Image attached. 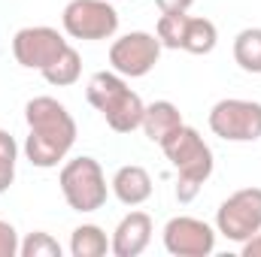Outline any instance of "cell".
I'll list each match as a JSON object with an SVG mask.
<instances>
[{
  "mask_svg": "<svg viewBox=\"0 0 261 257\" xmlns=\"http://www.w3.org/2000/svg\"><path fill=\"white\" fill-rule=\"evenodd\" d=\"M61 254H64L61 242L52 233H46V230L28 233L21 239V248H18V257H61Z\"/></svg>",
  "mask_w": 261,
  "mask_h": 257,
  "instance_id": "obj_20",
  "label": "cell"
},
{
  "mask_svg": "<svg viewBox=\"0 0 261 257\" xmlns=\"http://www.w3.org/2000/svg\"><path fill=\"white\" fill-rule=\"evenodd\" d=\"M219 43V30L210 18L203 15H192L189 18V30H186V43H182V52L189 55H210Z\"/></svg>",
  "mask_w": 261,
  "mask_h": 257,
  "instance_id": "obj_17",
  "label": "cell"
},
{
  "mask_svg": "<svg viewBox=\"0 0 261 257\" xmlns=\"http://www.w3.org/2000/svg\"><path fill=\"white\" fill-rule=\"evenodd\" d=\"M240 254L243 257H261V230L255 236H249L243 245H240Z\"/></svg>",
  "mask_w": 261,
  "mask_h": 257,
  "instance_id": "obj_23",
  "label": "cell"
},
{
  "mask_svg": "<svg viewBox=\"0 0 261 257\" xmlns=\"http://www.w3.org/2000/svg\"><path fill=\"white\" fill-rule=\"evenodd\" d=\"M234 61L243 73L261 76V27H243L234 37Z\"/></svg>",
  "mask_w": 261,
  "mask_h": 257,
  "instance_id": "obj_15",
  "label": "cell"
},
{
  "mask_svg": "<svg viewBox=\"0 0 261 257\" xmlns=\"http://www.w3.org/2000/svg\"><path fill=\"white\" fill-rule=\"evenodd\" d=\"M24 157L37 170H52L61 160H67L70 148L76 145V121L61 100L55 97H31L24 103Z\"/></svg>",
  "mask_w": 261,
  "mask_h": 257,
  "instance_id": "obj_1",
  "label": "cell"
},
{
  "mask_svg": "<svg viewBox=\"0 0 261 257\" xmlns=\"http://www.w3.org/2000/svg\"><path fill=\"white\" fill-rule=\"evenodd\" d=\"M125 3H130V0H125Z\"/></svg>",
  "mask_w": 261,
  "mask_h": 257,
  "instance_id": "obj_24",
  "label": "cell"
},
{
  "mask_svg": "<svg viewBox=\"0 0 261 257\" xmlns=\"http://www.w3.org/2000/svg\"><path fill=\"white\" fill-rule=\"evenodd\" d=\"M15 164H18V142L9 130L0 127V194H6L15 182Z\"/></svg>",
  "mask_w": 261,
  "mask_h": 257,
  "instance_id": "obj_19",
  "label": "cell"
},
{
  "mask_svg": "<svg viewBox=\"0 0 261 257\" xmlns=\"http://www.w3.org/2000/svg\"><path fill=\"white\" fill-rule=\"evenodd\" d=\"M110 194L122 203V206H143L149 197H152V176L146 167L140 164H125L116 170V176L110 179Z\"/></svg>",
  "mask_w": 261,
  "mask_h": 257,
  "instance_id": "obj_12",
  "label": "cell"
},
{
  "mask_svg": "<svg viewBox=\"0 0 261 257\" xmlns=\"http://www.w3.org/2000/svg\"><path fill=\"white\" fill-rule=\"evenodd\" d=\"M158 145H161L164 157L170 160V167L176 170V200L179 203H192L200 194L203 182L213 176V167H216L213 148L189 124L176 127L170 136H164Z\"/></svg>",
  "mask_w": 261,
  "mask_h": 257,
  "instance_id": "obj_2",
  "label": "cell"
},
{
  "mask_svg": "<svg viewBox=\"0 0 261 257\" xmlns=\"http://www.w3.org/2000/svg\"><path fill=\"white\" fill-rule=\"evenodd\" d=\"M152 233H155L152 218L146 212H140V209H130L128 215L116 224V230L110 236V254L113 257H140L149 248Z\"/></svg>",
  "mask_w": 261,
  "mask_h": 257,
  "instance_id": "obj_11",
  "label": "cell"
},
{
  "mask_svg": "<svg viewBox=\"0 0 261 257\" xmlns=\"http://www.w3.org/2000/svg\"><path fill=\"white\" fill-rule=\"evenodd\" d=\"M88 103L103 115V121L116 133H134L143 124V109L146 103L140 100L137 91H130L128 79L119 76L116 70H100L88 79L85 85Z\"/></svg>",
  "mask_w": 261,
  "mask_h": 257,
  "instance_id": "obj_3",
  "label": "cell"
},
{
  "mask_svg": "<svg viewBox=\"0 0 261 257\" xmlns=\"http://www.w3.org/2000/svg\"><path fill=\"white\" fill-rule=\"evenodd\" d=\"M186 121H182V112H179V106L176 103H170V100H155V103H146V109H143V133H146V139L149 142H161L164 136H170L176 127H182Z\"/></svg>",
  "mask_w": 261,
  "mask_h": 257,
  "instance_id": "obj_13",
  "label": "cell"
},
{
  "mask_svg": "<svg viewBox=\"0 0 261 257\" xmlns=\"http://www.w3.org/2000/svg\"><path fill=\"white\" fill-rule=\"evenodd\" d=\"M67 46L70 43L64 40V34L49 24H31V27L15 30V37H12L15 64L24 70H37V73H43Z\"/></svg>",
  "mask_w": 261,
  "mask_h": 257,
  "instance_id": "obj_9",
  "label": "cell"
},
{
  "mask_svg": "<svg viewBox=\"0 0 261 257\" xmlns=\"http://www.w3.org/2000/svg\"><path fill=\"white\" fill-rule=\"evenodd\" d=\"M161 12H189L195 6V0H155Z\"/></svg>",
  "mask_w": 261,
  "mask_h": 257,
  "instance_id": "obj_22",
  "label": "cell"
},
{
  "mask_svg": "<svg viewBox=\"0 0 261 257\" xmlns=\"http://www.w3.org/2000/svg\"><path fill=\"white\" fill-rule=\"evenodd\" d=\"M58 185H61L64 203L73 212H79V215L103 209V203L110 197V185H107L103 167L91 154H79V157L64 160V167L58 173Z\"/></svg>",
  "mask_w": 261,
  "mask_h": 257,
  "instance_id": "obj_4",
  "label": "cell"
},
{
  "mask_svg": "<svg viewBox=\"0 0 261 257\" xmlns=\"http://www.w3.org/2000/svg\"><path fill=\"white\" fill-rule=\"evenodd\" d=\"M189 12H161L158 24H155V37L161 40L164 49L179 52L186 43V30H189Z\"/></svg>",
  "mask_w": 261,
  "mask_h": 257,
  "instance_id": "obj_18",
  "label": "cell"
},
{
  "mask_svg": "<svg viewBox=\"0 0 261 257\" xmlns=\"http://www.w3.org/2000/svg\"><path fill=\"white\" fill-rule=\"evenodd\" d=\"M216 236H219L216 227L192 215H176L161 230L164 248L173 257H210L216 251Z\"/></svg>",
  "mask_w": 261,
  "mask_h": 257,
  "instance_id": "obj_10",
  "label": "cell"
},
{
  "mask_svg": "<svg viewBox=\"0 0 261 257\" xmlns=\"http://www.w3.org/2000/svg\"><path fill=\"white\" fill-rule=\"evenodd\" d=\"M216 230L228 242L243 245L261 230V188H240L222 200L216 212Z\"/></svg>",
  "mask_w": 261,
  "mask_h": 257,
  "instance_id": "obj_7",
  "label": "cell"
},
{
  "mask_svg": "<svg viewBox=\"0 0 261 257\" xmlns=\"http://www.w3.org/2000/svg\"><path fill=\"white\" fill-rule=\"evenodd\" d=\"M161 52H164V46H161V40L155 34L130 30L125 37L113 40V46H110V67L119 76H125V79H143L161 61Z\"/></svg>",
  "mask_w": 261,
  "mask_h": 257,
  "instance_id": "obj_8",
  "label": "cell"
},
{
  "mask_svg": "<svg viewBox=\"0 0 261 257\" xmlns=\"http://www.w3.org/2000/svg\"><path fill=\"white\" fill-rule=\"evenodd\" d=\"M206 124L213 136L225 142H258L261 139V103L243 97H225L213 103Z\"/></svg>",
  "mask_w": 261,
  "mask_h": 257,
  "instance_id": "obj_6",
  "label": "cell"
},
{
  "mask_svg": "<svg viewBox=\"0 0 261 257\" xmlns=\"http://www.w3.org/2000/svg\"><path fill=\"white\" fill-rule=\"evenodd\" d=\"M61 27L70 40L100 43L119 34V9L107 0H70L61 12Z\"/></svg>",
  "mask_w": 261,
  "mask_h": 257,
  "instance_id": "obj_5",
  "label": "cell"
},
{
  "mask_svg": "<svg viewBox=\"0 0 261 257\" xmlns=\"http://www.w3.org/2000/svg\"><path fill=\"white\" fill-rule=\"evenodd\" d=\"M70 257H107L110 254V236L97 224H79L70 233Z\"/></svg>",
  "mask_w": 261,
  "mask_h": 257,
  "instance_id": "obj_14",
  "label": "cell"
},
{
  "mask_svg": "<svg viewBox=\"0 0 261 257\" xmlns=\"http://www.w3.org/2000/svg\"><path fill=\"white\" fill-rule=\"evenodd\" d=\"M79 76H82V55L73 49V46H67L64 52L52 61V64L43 70V79L49 82V85H55V88H67V85H76L79 82Z\"/></svg>",
  "mask_w": 261,
  "mask_h": 257,
  "instance_id": "obj_16",
  "label": "cell"
},
{
  "mask_svg": "<svg viewBox=\"0 0 261 257\" xmlns=\"http://www.w3.org/2000/svg\"><path fill=\"white\" fill-rule=\"evenodd\" d=\"M18 248H21V236L18 230L0 218V257H18Z\"/></svg>",
  "mask_w": 261,
  "mask_h": 257,
  "instance_id": "obj_21",
  "label": "cell"
}]
</instances>
